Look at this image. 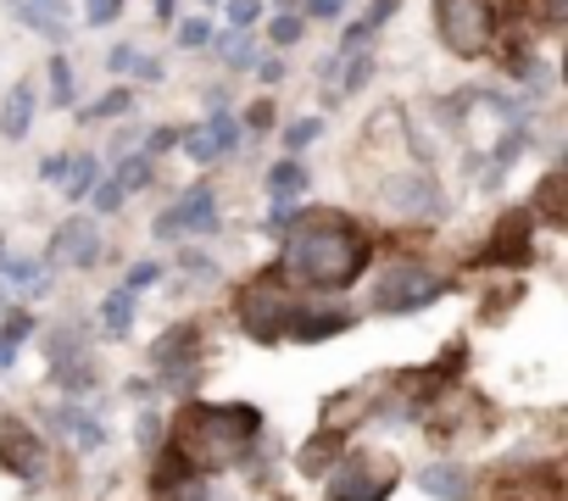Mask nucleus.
I'll use <instances>...</instances> for the list:
<instances>
[{"mask_svg": "<svg viewBox=\"0 0 568 501\" xmlns=\"http://www.w3.org/2000/svg\"><path fill=\"white\" fill-rule=\"evenodd\" d=\"M374 263V239L341 217H296L284 228L278 274L307 290H352Z\"/></svg>", "mask_w": 568, "mask_h": 501, "instance_id": "nucleus-1", "label": "nucleus"}, {"mask_svg": "<svg viewBox=\"0 0 568 501\" xmlns=\"http://www.w3.org/2000/svg\"><path fill=\"white\" fill-rule=\"evenodd\" d=\"M262 440V412L251 401H184L173 418V451L195 468V473H223L234 462H245Z\"/></svg>", "mask_w": 568, "mask_h": 501, "instance_id": "nucleus-2", "label": "nucleus"}, {"mask_svg": "<svg viewBox=\"0 0 568 501\" xmlns=\"http://www.w3.org/2000/svg\"><path fill=\"white\" fill-rule=\"evenodd\" d=\"M296 307H302V296H296V285L284 279L278 268L256 274V279H251V285H240V296H234L240 335H245V340H256V346H278L284 335H291Z\"/></svg>", "mask_w": 568, "mask_h": 501, "instance_id": "nucleus-3", "label": "nucleus"}, {"mask_svg": "<svg viewBox=\"0 0 568 501\" xmlns=\"http://www.w3.org/2000/svg\"><path fill=\"white\" fill-rule=\"evenodd\" d=\"M429 18H435L440 45L452 57H463V62L490 57L496 40H501V7H496V0H435Z\"/></svg>", "mask_w": 568, "mask_h": 501, "instance_id": "nucleus-4", "label": "nucleus"}, {"mask_svg": "<svg viewBox=\"0 0 568 501\" xmlns=\"http://www.w3.org/2000/svg\"><path fill=\"white\" fill-rule=\"evenodd\" d=\"M324 479H329V501H390V490L402 479V462L385 457V451H363V446L352 451L346 446Z\"/></svg>", "mask_w": 568, "mask_h": 501, "instance_id": "nucleus-5", "label": "nucleus"}, {"mask_svg": "<svg viewBox=\"0 0 568 501\" xmlns=\"http://www.w3.org/2000/svg\"><path fill=\"white\" fill-rule=\"evenodd\" d=\"M440 296H446V279H440L429 263H413V257H402V263H390V268L379 274L374 307H379L385 318H407V313H424V307H435Z\"/></svg>", "mask_w": 568, "mask_h": 501, "instance_id": "nucleus-6", "label": "nucleus"}, {"mask_svg": "<svg viewBox=\"0 0 568 501\" xmlns=\"http://www.w3.org/2000/svg\"><path fill=\"white\" fill-rule=\"evenodd\" d=\"M379 206L390 217H402V223H440L446 217V190H440L435 173L407 167V173H390L379 184Z\"/></svg>", "mask_w": 568, "mask_h": 501, "instance_id": "nucleus-7", "label": "nucleus"}, {"mask_svg": "<svg viewBox=\"0 0 568 501\" xmlns=\"http://www.w3.org/2000/svg\"><path fill=\"white\" fill-rule=\"evenodd\" d=\"M0 468L23 484H45L51 479V457H45V440L34 434V423L23 418H0Z\"/></svg>", "mask_w": 568, "mask_h": 501, "instance_id": "nucleus-8", "label": "nucleus"}, {"mask_svg": "<svg viewBox=\"0 0 568 501\" xmlns=\"http://www.w3.org/2000/svg\"><path fill=\"white\" fill-rule=\"evenodd\" d=\"M101 250H106L101 223L79 212V217L57 223V234H51V245H45V268H95Z\"/></svg>", "mask_w": 568, "mask_h": 501, "instance_id": "nucleus-9", "label": "nucleus"}, {"mask_svg": "<svg viewBox=\"0 0 568 501\" xmlns=\"http://www.w3.org/2000/svg\"><path fill=\"white\" fill-rule=\"evenodd\" d=\"M217 217H223V212H217V190H212V184H190V190H184V195H179V201L151 223V234H156V239L212 234V228H217Z\"/></svg>", "mask_w": 568, "mask_h": 501, "instance_id": "nucleus-10", "label": "nucleus"}, {"mask_svg": "<svg viewBox=\"0 0 568 501\" xmlns=\"http://www.w3.org/2000/svg\"><path fill=\"white\" fill-rule=\"evenodd\" d=\"M529 239H535V212L529 206H513V212L496 217L490 239L479 245V263H490V268H524L529 263Z\"/></svg>", "mask_w": 568, "mask_h": 501, "instance_id": "nucleus-11", "label": "nucleus"}, {"mask_svg": "<svg viewBox=\"0 0 568 501\" xmlns=\"http://www.w3.org/2000/svg\"><path fill=\"white\" fill-rule=\"evenodd\" d=\"M357 318L346 307H329V301H302L296 318H291V335L284 340H296V346H324L329 335H346Z\"/></svg>", "mask_w": 568, "mask_h": 501, "instance_id": "nucleus-12", "label": "nucleus"}, {"mask_svg": "<svg viewBox=\"0 0 568 501\" xmlns=\"http://www.w3.org/2000/svg\"><path fill=\"white\" fill-rule=\"evenodd\" d=\"M45 423L79 451V457H95L101 446H106V423L90 412V407H79V401H68V407H51L45 412Z\"/></svg>", "mask_w": 568, "mask_h": 501, "instance_id": "nucleus-13", "label": "nucleus"}, {"mask_svg": "<svg viewBox=\"0 0 568 501\" xmlns=\"http://www.w3.org/2000/svg\"><path fill=\"white\" fill-rule=\"evenodd\" d=\"M418 484H424V495H435V501H474V490H479L474 468H463V462H429V468L418 473Z\"/></svg>", "mask_w": 568, "mask_h": 501, "instance_id": "nucleus-14", "label": "nucleus"}, {"mask_svg": "<svg viewBox=\"0 0 568 501\" xmlns=\"http://www.w3.org/2000/svg\"><path fill=\"white\" fill-rule=\"evenodd\" d=\"M34 112H40V90H34V79L12 84L7 106H0V140H23V134L34 129Z\"/></svg>", "mask_w": 568, "mask_h": 501, "instance_id": "nucleus-15", "label": "nucleus"}, {"mask_svg": "<svg viewBox=\"0 0 568 501\" xmlns=\"http://www.w3.org/2000/svg\"><path fill=\"white\" fill-rule=\"evenodd\" d=\"M206 51H212L229 73H251V62H256V34H251V29H212Z\"/></svg>", "mask_w": 568, "mask_h": 501, "instance_id": "nucleus-16", "label": "nucleus"}, {"mask_svg": "<svg viewBox=\"0 0 568 501\" xmlns=\"http://www.w3.org/2000/svg\"><path fill=\"white\" fill-rule=\"evenodd\" d=\"M262 184H267V195H273V201H302V195H307V184H313V167H307V162H296V156H284V162H273V167H267V178H262Z\"/></svg>", "mask_w": 568, "mask_h": 501, "instance_id": "nucleus-17", "label": "nucleus"}, {"mask_svg": "<svg viewBox=\"0 0 568 501\" xmlns=\"http://www.w3.org/2000/svg\"><path fill=\"white\" fill-rule=\"evenodd\" d=\"M562 195H568V173L562 167H546V178L535 184V195H529V212H540L546 223H568V206H562Z\"/></svg>", "mask_w": 568, "mask_h": 501, "instance_id": "nucleus-18", "label": "nucleus"}, {"mask_svg": "<svg viewBox=\"0 0 568 501\" xmlns=\"http://www.w3.org/2000/svg\"><path fill=\"white\" fill-rule=\"evenodd\" d=\"M134 313H140V290H129V285H118L106 301H101V329L112 335V340H123L129 329H134Z\"/></svg>", "mask_w": 568, "mask_h": 501, "instance_id": "nucleus-19", "label": "nucleus"}, {"mask_svg": "<svg viewBox=\"0 0 568 501\" xmlns=\"http://www.w3.org/2000/svg\"><path fill=\"white\" fill-rule=\"evenodd\" d=\"M341 451H346V434H341V429H318V440L302 446V473H307V479H324Z\"/></svg>", "mask_w": 568, "mask_h": 501, "instance_id": "nucleus-20", "label": "nucleus"}, {"mask_svg": "<svg viewBox=\"0 0 568 501\" xmlns=\"http://www.w3.org/2000/svg\"><path fill=\"white\" fill-rule=\"evenodd\" d=\"M12 18L29 29V34H40V40H51V45H68L73 40V29H68V18H51V12H34L29 0H12Z\"/></svg>", "mask_w": 568, "mask_h": 501, "instance_id": "nucleus-21", "label": "nucleus"}, {"mask_svg": "<svg viewBox=\"0 0 568 501\" xmlns=\"http://www.w3.org/2000/svg\"><path fill=\"white\" fill-rule=\"evenodd\" d=\"M101 184V156H68V173H62V190H68V201H90V190Z\"/></svg>", "mask_w": 568, "mask_h": 501, "instance_id": "nucleus-22", "label": "nucleus"}, {"mask_svg": "<svg viewBox=\"0 0 568 501\" xmlns=\"http://www.w3.org/2000/svg\"><path fill=\"white\" fill-rule=\"evenodd\" d=\"M45 79H51V95H45V101H51L57 112H68V106H73V95H79V68L57 51V57H51V68H45Z\"/></svg>", "mask_w": 568, "mask_h": 501, "instance_id": "nucleus-23", "label": "nucleus"}, {"mask_svg": "<svg viewBox=\"0 0 568 501\" xmlns=\"http://www.w3.org/2000/svg\"><path fill=\"white\" fill-rule=\"evenodd\" d=\"M112 178L123 184V195H134V190H145V184L156 178V156H145V151H123L118 167H112Z\"/></svg>", "mask_w": 568, "mask_h": 501, "instance_id": "nucleus-24", "label": "nucleus"}, {"mask_svg": "<svg viewBox=\"0 0 568 501\" xmlns=\"http://www.w3.org/2000/svg\"><path fill=\"white\" fill-rule=\"evenodd\" d=\"M307 40V18L302 12H273L267 18V45L273 51H291V45H302Z\"/></svg>", "mask_w": 568, "mask_h": 501, "instance_id": "nucleus-25", "label": "nucleus"}, {"mask_svg": "<svg viewBox=\"0 0 568 501\" xmlns=\"http://www.w3.org/2000/svg\"><path fill=\"white\" fill-rule=\"evenodd\" d=\"M129 106H134V95L118 84V90H106L101 101H90V106H79V123H112V117H129Z\"/></svg>", "mask_w": 568, "mask_h": 501, "instance_id": "nucleus-26", "label": "nucleus"}, {"mask_svg": "<svg viewBox=\"0 0 568 501\" xmlns=\"http://www.w3.org/2000/svg\"><path fill=\"white\" fill-rule=\"evenodd\" d=\"M206 134H212V151H217V162H223V156L240 145V134H245V129H240V117H234L229 106H212V117H206Z\"/></svg>", "mask_w": 568, "mask_h": 501, "instance_id": "nucleus-27", "label": "nucleus"}, {"mask_svg": "<svg viewBox=\"0 0 568 501\" xmlns=\"http://www.w3.org/2000/svg\"><path fill=\"white\" fill-rule=\"evenodd\" d=\"M262 12H267V0H223L229 29H256V23H262Z\"/></svg>", "mask_w": 568, "mask_h": 501, "instance_id": "nucleus-28", "label": "nucleus"}, {"mask_svg": "<svg viewBox=\"0 0 568 501\" xmlns=\"http://www.w3.org/2000/svg\"><path fill=\"white\" fill-rule=\"evenodd\" d=\"M173 40H179V51H206V40H212V18H184V23L173 29Z\"/></svg>", "mask_w": 568, "mask_h": 501, "instance_id": "nucleus-29", "label": "nucleus"}, {"mask_svg": "<svg viewBox=\"0 0 568 501\" xmlns=\"http://www.w3.org/2000/svg\"><path fill=\"white\" fill-rule=\"evenodd\" d=\"M318 134H324V123H318V117H296L291 129H284V151L296 156V151H307V145H313Z\"/></svg>", "mask_w": 568, "mask_h": 501, "instance_id": "nucleus-30", "label": "nucleus"}, {"mask_svg": "<svg viewBox=\"0 0 568 501\" xmlns=\"http://www.w3.org/2000/svg\"><path fill=\"white\" fill-rule=\"evenodd\" d=\"M123 7H129V0H84V23L90 29H112L123 18Z\"/></svg>", "mask_w": 568, "mask_h": 501, "instance_id": "nucleus-31", "label": "nucleus"}, {"mask_svg": "<svg viewBox=\"0 0 568 501\" xmlns=\"http://www.w3.org/2000/svg\"><path fill=\"white\" fill-rule=\"evenodd\" d=\"M352 51H374V29L363 18H352L346 34H341V45H335V57H352Z\"/></svg>", "mask_w": 568, "mask_h": 501, "instance_id": "nucleus-32", "label": "nucleus"}, {"mask_svg": "<svg viewBox=\"0 0 568 501\" xmlns=\"http://www.w3.org/2000/svg\"><path fill=\"white\" fill-rule=\"evenodd\" d=\"M134 62H140V45H134V40H123V45H112V51H106V73H112V79H129V73H134Z\"/></svg>", "mask_w": 568, "mask_h": 501, "instance_id": "nucleus-33", "label": "nucleus"}, {"mask_svg": "<svg viewBox=\"0 0 568 501\" xmlns=\"http://www.w3.org/2000/svg\"><path fill=\"white\" fill-rule=\"evenodd\" d=\"M302 18L307 23H341L346 18V0H302Z\"/></svg>", "mask_w": 568, "mask_h": 501, "instance_id": "nucleus-34", "label": "nucleus"}, {"mask_svg": "<svg viewBox=\"0 0 568 501\" xmlns=\"http://www.w3.org/2000/svg\"><path fill=\"white\" fill-rule=\"evenodd\" d=\"M251 73H256V84H267V90H273V84H284V57H278V51H273V57H267V51H256Z\"/></svg>", "mask_w": 568, "mask_h": 501, "instance_id": "nucleus-35", "label": "nucleus"}, {"mask_svg": "<svg viewBox=\"0 0 568 501\" xmlns=\"http://www.w3.org/2000/svg\"><path fill=\"white\" fill-rule=\"evenodd\" d=\"M0 274H7L12 285H34V279L45 274V263H40V257H34V263H29V257H23V263H0Z\"/></svg>", "mask_w": 568, "mask_h": 501, "instance_id": "nucleus-36", "label": "nucleus"}, {"mask_svg": "<svg viewBox=\"0 0 568 501\" xmlns=\"http://www.w3.org/2000/svg\"><path fill=\"white\" fill-rule=\"evenodd\" d=\"M240 129H245V134H267V129H273V101H256V106L240 117Z\"/></svg>", "mask_w": 568, "mask_h": 501, "instance_id": "nucleus-37", "label": "nucleus"}, {"mask_svg": "<svg viewBox=\"0 0 568 501\" xmlns=\"http://www.w3.org/2000/svg\"><path fill=\"white\" fill-rule=\"evenodd\" d=\"M90 201H95V212H118L129 195H123V184L112 178V184H95V190H90Z\"/></svg>", "mask_w": 568, "mask_h": 501, "instance_id": "nucleus-38", "label": "nucleus"}, {"mask_svg": "<svg viewBox=\"0 0 568 501\" xmlns=\"http://www.w3.org/2000/svg\"><path fill=\"white\" fill-rule=\"evenodd\" d=\"M0 318H7V324H0L7 340H29L34 335V313H0Z\"/></svg>", "mask_w": 568, "mask_h": 501, "instance_id": "nucleus-39", "label": "nucleus"}, {"mask_svg": "<svg viewBox=\"0 0 568 501\" xmlns=\"http://www.w3.org/2000/svg\"><path fill=\"white\" fill-rule=\"evenodd\" d=\"M179 134H184V129H151L145 156H168V151H179Z\"/></svg>", "mask_w": 568, "mask_h": 501, "instance_id": "nucleus-40", "label": "nucleus"}, {"mask_svg": "<svg viewBox=\"0 0 568 501\" xmlns=\"http://www.w3.org/2000/svg\"><path fill=\"white\" fill-rule=\"evenodd\" d=\"M396 12H402V0H374V7H368V12H363V23H368V29H374V34H379V29H385V23H390V18H396Z\"/></svg>", "mask_w": 568, "mask_h": 501, "instance_id": "nucleus-41", "label": "nucleus"}, {"mask_svg": "<svg viewBox=\"0 0 568 501\" xmlns=\"http://www.w3.org/2000/svg\"><path fill=\"white\" fill-rule=\"evenodd\" d=\"M156 279H162V268H156V263H134V268L123 274V285H129V290H145V285H156Z\"/></svg>", "mask_w": 568, "mask_h": 501, "instance_id": "nucleus-42", "label": "nucleus"}, {"mask_svg": "<svg viewBox=\"0 0 568 501\" xmlns=\"http://www.w3.org/2000/svg\"><path fill=\"white\" fill-rule=\"evenodd\" d=\"M129 79H140V84H162V62H156V57H140Z\"/></svg>", "mask_w": 568, "mask_h": 501, "instance_id": "nucleus-43", "label": "nucleus"}, {"mask_svg": "<svg viewBox=\"0 0 568 501\" xmlns=\"http://www.w3.org/2000/svg\"><path fill=\"white\" fill-rule=\"evenodd\" d=\"M140 446H162V418H156V412L140 418Z\"/></svg>", "mask_w": 568, "mask_h": 501, "instance_id": "nucleus-44", "label": "nucleus"}, {"mask_svg": "<svg viewBox=\"0 0 568 501\" xmlns=\"http://www.w3.org/2000/svg\"><path fill=\"white\" fill-rule=\"evenodd\" d=\"M62 173H68V156H45V162H40V178H45V184H62Z\"/></svg>", "mask_w": 568, "mask_h": 501, "instance_id": "nucleus-45", "label": "nucleus"}, {"mask_svg": "<svg viewBox=\"0 0 568 501\" xmlns=\"http://www.w3.org/2000/svg\"><path fill=\"white\" fill-rule=\"evenodd\" d=\"M18 362V340H7V335H0V374H7Z\"/></svg>", "mask_w": 568, "mask_h": 501, "instance_id": "nucleus-46", "label": "nucleus"}, {"mask_svg": "<svg viewBox=\"0 0 568 501\" xmlns=\"http://www.w3.org/2000/svg\"><path fill=\"white\" fill-rule=\"evenodd\" d=\"M34 12H51V18H68V0H29Z\"/></svg>", "mask_w": 568, "mask_h": 501, "instance_id": "nucleus-47", "label": "nucleus"}, {"mask_svg": "<svg viewBox=\"0 0 568 501\" xmlns=\"http://www.w3.org/2000/svg\"><path fill=\"white\" fill-rule=\"evenodd\" d=\"M123 390H129V396H134V401H151V379H129V385H123Z\"/></svg>", "mask_w": 568, "mask_h": 501, "instance_id": "nucleus-48", "label": "nucleus"}, {"mask_svg": "<svg viewBox=\"0 0 568 501\" xmlns=\"http://www.w3.org/2000/svg\"><path fill=\"white\" fill-rule=\"evenodd\" d=\"M179 18V0H156V23H173Z\"/></svg>", "mask_w": 568, "mask_h": 501, "instance_id": "nucleus-49", "label": "nucleus"}, {"mask_svg": "<svg viewBox=\"0 0 568 501\" xmlns=\"http://www.w3.org/2000/svg\"><path fill=\"white\" fill-rule=\"evenodd\" d=\"M0 263H7V239H0Z\"/></svg>", "mask_w": 568, "mask_h": 501, "instance_id": "nucleus-50", "label": "nucleus"}, {"mask_svg": "<svg viewBox=\"0 0 568 501\" xmlns=\"http://www.w3.org/2000/svg\"><path fill=\"white\" fill-rule=\"evenodd\" d=\"M201 7H223V0H201Z\"/></svg>", "mask_w": 568, "mask_h": 501, "instance_id": "nucleus-51", "label": "nucleus"}]
</instances>
